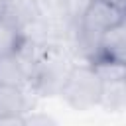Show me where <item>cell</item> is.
Masks as SVG:
<instances>
[{
  "label": "cell",
  "mask_w": 126,
  "mask_h": 126,
  "mask_svg": "<svg viewBox=\"0 0 126 126\" xmlns=\"http://www.w3.org/2000/svg\"><path fill=\"white\" fill-rule=\"evenodd\" d=\"M59 94L75 110H89L93 106H98L102 94V77L93 63L77 65L67 71Z\"/></svg>",
  "instance_id": "obj_1"
},
{
  "label": "cell",
  "mask_w": 126,
  "mask_h": 126,
  "mask_svg": "<svg viewBox=\"0 0 126 126\" xmlns=\"http://www.w3.org/2000/svg\"><path fill=\"white\" fill-rule=\"evenodd\" d=\"M126 22V12L110 4L108 0H87L81 12V33L83 39L91 43V55L96 47V41L110 30Z\"/></svg>",
  "instance_id": "obj_2"
},
{
  "label": "cell",
  "mask_w": 126,
  "mask_h": 126,
  "mask_svg": "<svg viewBox=\"0 0 126 126\" xmlns=\"http://www.w3.org/2000/svg\"><path fill=\"white\" fill-rule=\"evenodd\" d=\"M96 61L126 67V22L110 30L96 41V47L91 55V63H96Z\"/></svg>",
  "instance_id": "obj_3"
},
{
  "label": "cell",
  "mask_w": 126,
  "mask_h": 126,
  "mask_svg": "<svg viewBox=\"0 0 126 126\" xmlns=\"http://www.w3.org/2000/svg\"><path fill=\"white\" fill-rule=\"evenodd\" d=\"M26 94L22 85L2 83L0 81V122L8 120H24L22 114L26 112Z\"/></svg>",
  "instance_id": "obj_4"
},
{
  "label": "cell",
  "mask_w": 126,
  "mask_h": 126,
  "mask_svg": "<svg viewBox=\"0 0 126 126\" xmlns=\"http://www.w3.org/2000/svg\"><path fill=\"white\" fill-rule=\"evenodd\" d=\"M26 47V33L12 20L0 14V59L18 55Z\"/></svg>",
  "instance_id": "obj_5"
},
{
  "label": "cell",
  "mask_w": 126,
  "mask_h": 126,
  "mask_svg": "<svg viewBox=\"0 0 126 126\" xmlns=\"http://www.w3.org/2000/svg\"><path fill=\"white\" fill-rule=\"evenodd\" d=\"M108 112H122L126 108V75L102 81L100 104Z\"/></svg>",
  "instance_id": "obj_6"
},
{
  "label": "cell",
  "mask_w": 126,
  "mask_h": 126,
  "mask_svg": "<svg viewBox=\"0 0 126 126\" xmlns=\"http://www.w3.org/2000/svg\"><path fill=\"white\" fill-rule=\"evenodd\" d=\"M110 4H114L116 8H120V10H124L126 12V0H108Z\"/></svg>",
  "instance_id": "obj_7"
}]
</instances>
